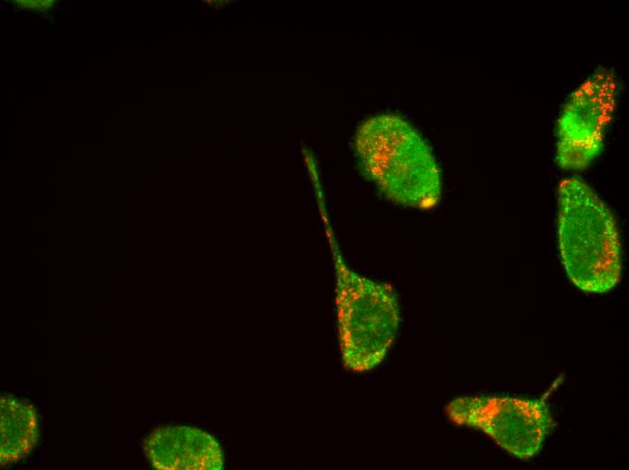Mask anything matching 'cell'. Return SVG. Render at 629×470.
Instances as JSON below:
<instances>
[{"label":"cell","instance_id":"cell-1","mask_svg":"<svg viewBox=\"0 0 629 470\" xmlns=\"http://www.w3.org/2000/svg\"><path fill=\"white\" fill-rule=\"evenodd\" d=\"M363 172L397 204L430 209L441 199L437 162L424 138L403 118L380 115L363 122L355 139Z\"/></svg>","mask_w":629,"mask_h":470},{"label":"cell","instance_id":"cell-2","mask_svg":"<svg viewBox=\"0 0 629 470\" xmlns=\"http://www.w3.org/2000/svg\"><path fill=\"white\" fill-rule=\"evenodd\" d=\"M558 240L570 281L587 293L613 289L622 273V247L614 215L582 179L559 186Z\"/></svg>","mask_w":629,"mask_h":470},{"label":"cell","instance_id":"cell-3","mask_svg":"<svg viewBox=\"0 0 629 470\" xmlns=\"http://www.w3.org/2000/svg\"><path fill=\"white\" fill-rule=\"evenodd\" d=\"M339 339L344 366L364 372L380 364L399 331L400 312L392 287L362 277L335 254Z\"/></svg>","mask_w":629,"mask_h":470},{"label":"cell","instance_id":"cell-4","mask_svg":"<svg viewBox=\"0 0 629 470\" xmlns=\"http://www.w3.org/2000/svg\"><path fill=\"white\" fill-rule=\"evenodd\" d=\"M619 95L615 73L593 71L568 97L556 127V161L568 171L587 168L602 152Z\"/></svg>","mask_w":629,"mask_h":470},{"label":"cell","instance_id":"cell-5","mask_svg":"<svg viewBox=\"0 0 629 470\" xmlns=\"http://www.w3.org/2000/svg\"><path fill=\"white\" fill-rule=\"evenodd\" d=\"M445 410L454 424L482 430L521 460L539 453L552 422L543 401L512 397H458Z\"/></svg>","mask_w":629,"mask_h":470},{"label":"cell","instance_id":"cell-6","mask_svg":"<svg viewBox=\"0 0 629 470\" xmlns=\"http://www.w3.org/2000/svg\"><path fill=\"white\" fill-rule=\"evenodd\" d=\"M144 449L156 469L220 470L223 465L218 442L208 433L192 427L158 428L145 438Z\"/></svg>","mask_w":629,"mask_h":470},{"label":"cell","instance_id":"cell-7","mask_svg":"<svg viewBox=\"0 0 629 470\" xmlns=\"http://www.w3.org/2000/svg\"><path fill=\"white\" fill-rule=\"evenodd\" d=\"M1 412V465L14 463L25 457L38 439L37 414L30 403L4 395Z\"/></svg>","mask_w":629,"mask_h":470},{"label":"cell","instance_id":"cell-8","mask_svg":"<svg viewBox=\"0 0 629 470\" xmlns=\"http://www.w3.org/2000/svg\"><path fill=\"white\" fill-rule=\"evenodd\" d=\"M17 11H26L42 15L52 14L59 6V0H6Z\"/></svg>","mask_w":629,"mask_h":470}]
</instances>
